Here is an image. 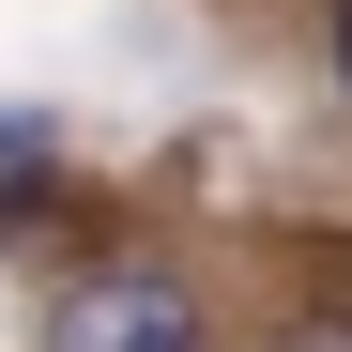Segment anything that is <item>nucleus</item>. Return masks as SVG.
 I'll use <instances>...</instances> for the list:
<instances>
[{
	"label": "nucleus",
	"instance_id": "nucleus-1",
	"mask_svg": "<svg viewBox=\"0 0 352 352\" xmlns=\"http://www.w3.org/2000/svg\"><path fill=\"white\" fill-rule=\"evenodd\" d=\"M46 352H214V307L168 261H107V276H77L46 307Z\"/></svg>",
	"mask_w": 352,
	"mask_h": 352
},
{
	"label": "nucleus",
	"instance_id": "nucleus-2",
	"mask_svg": "<svg viewBox=\"0 0 352 352\" xmlns=\"http://www.w3.org/2000/svg\"><path fill=\"white\" fill-rule=\"evenodd\" d=\"M46 168H62V123L0 107V245H31V230H46Z\"/></svg>",
	"mask_w": 352,
	"mask_h": 352
},
{
	"label": "nucleus",
	"instance_id": "nucleus-3",
	"mask_svg": "<svg viewBox=\"0 0 352 352\" xmlns=\"http://www.w3.org/2000/svg\"><path fill=\"white\" fill-rule=\"evenodd\" d=\"M291 352H352V322H307V337H291Z\"/></svg>",
	"mask_w": 352,
	"mask_h": 352
},
{
	"label": "nucleus",
	"instance_id": "nucleus-4",
	"mask_svg": "<svg viewBox=\"0 0 352 352\" xmlns=\"http://www.w3.org/2000/svg\"><path fill=\"white\" fill-rule=\"evenodd\" d=\"M337 77H352V0H337Z\"/></svg>",
	"mask_w": 352,
	"mask_h": 352
}]
</instances>
